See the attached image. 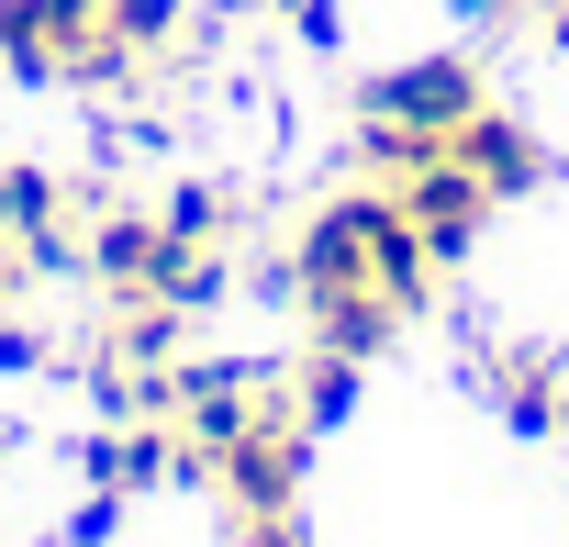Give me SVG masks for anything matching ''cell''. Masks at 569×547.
Segmentation results:
<instances>
[{
    "label": "cell",
    "instance_id": "1",
    "mask_svg": "<svg viewBox=\"0 0 569 547\" xmlns=\"http://www.w3.org/2000/svg\"><path fill=\"white\" fill-rule=\"evenodd\" d=\"M212 480L234 491V514H291V491H302V414L257 402V425L212 447Z\"/></svg>",
    "mask_w": 569,
    "mask_h": 547
},
{
    "label": "cell",
    "instance_id": "2",
    "mask_svg": "<svg viewBox=\"0 0 569 547\" xmlns=\"http://www.w3.org/2000/svg\"><path fill=\"white\" fill-rule=\"evenodd\" d=\"M480 112V68L469 57H413L369 79V123H413V135H458Z\"/></svg>",
    "mask_w": 569,
    "mask_h": 547
},
{
    "label": "cell",
    "instance_id": "3",
    "mask_svg": "<svg viewBox=\"0 0 569 547\" xmlns=\"http://www.w3.org/2000/svg\"><path fill=\"white\" fill-rule=\"evenodd\" d=\"M391 201L413 212V235L436 246V268H447V257H458V246L480 235V212H491V190H480V179H469V168H458L447 146H436L425 168H402V179H391Z\"/></svg>",
    "mask_w": 569,
    "mask_h": 547
},
{
    "label": "cell",
    "instance_id": "4",
    "mask_svg": "<svg viewBox=\"0 0 569 547\" xmlns=\"http://www.w3.org/2000/svg\"><path fill=\"white\" fill-rule=\"evenodd\" d=\"M291 280H302V302H325V291H380V268H369V190H358V201H325V212L302 223ZM380 302H391V291H380Z\"/></svg>",
    "mask_w": 569,
    "mask_h": 547
},
{
    "label": "cell",
    "instance_id": "5",
    "mask_svg": "<svg viewBox=\"0 0 569 547\" xmlns=\"http://www.w3.org/2000/svg\"><path fill=\"white\" fill-rule=\"evenodd\" d=\"M447 157H458V168H469V179H480L491 201H513V190H536V179H547L536 135H525L513 112H491V101H480V112H469V123L447 135Z\"/></svg>",
    "mask_w": 569,
    "mask_h": 547
},
{
    "label": "cell",
    "instance_id": "6",
    "mask_svg": "<svg viewBox=\"0 0 569 547\" xmlns=\"http://www.w3.org/2000/svg\"><path fill=\"white\" fill-rule=\"evenodd\" d=\"M391 325H402V314H391L380 291H325V302H313V347H336V358H380Z\"/></svg>",
    "mask_w": 569,
    "mask_h": 547
},
{
    "label": "cell",
    "instance_id": "7",
    "mask_svg": "<svg viewBox=\"0 0 569 547\" xmlns=\"http://www.w3.org/2000/svg\"><path fill=\"white\" fill-rule=\"evenodd\" d=\"M491 380H502L513 425H558V369L547 358H491Z\"/></svg>",
    "mask_w": 569,
    "mask_h": 547
},
{
    "label": "cell",
    "instance_id": "8",
    "mask_svg": "<svg viewBox=\"0 0 569 547\" xmlns=\"http://www.w3.org/2000/svg\"><path fill=\"white\" fill-rule=\"evenodd\" d=\"M101 34L134 46V57H157V46L179 34V0H101Z\"/></svg>",
    "mask_w": 569,
    "mask_h": 547
},
{
    "label": "cell",
    "instance_id": "9",
    "mask_svg": "<svg viewBox=\"0 0 569 547\" xmlns=\"http://www.w3.org/2000/svg\"><path fill=\"white\" fill-rule=\"evenodd\" d=\"M358 402V358H336V347H313V369H302V425H336Z\"/></svg>",
    "mask_w": 569,
    "mask_h": 547
},
{
    "label": "cell",
    "instance_id": "10",
    "mask_svg": "<svg viewBox=\"0 0 569 547\" xmlns=\"http://www.w3.org/2000/svg\"><path fill=\"white\" fill-rule=\"evenodd\" d=\"M34 34H46V57L68 68V57L101 34V0H34Z\"/></svg>",
    "mask_w": 569,
    "mask_h": 547
},
{
    "label": "cell",
    "instance_id": "11",
    "mask_svg": "<svg viewBox=\"0 0 569 547\" xmlns=\"http://www.w3.org/2000/svg\"><path fill=\"white\" fill-rule=\"evenodd\" d=\"M234 547H302L291 514H234Z\"/></svg>",
    "mask_w": 569,
    "mask_h": 547
},
{
    "label": "cell",
    "instance_id": "12",
    "mask_svg": "<svg viewBox=\"0 0 569 547\" xmlns=\"http://www.w3.org/2000/svg\"><path fill=\"white\" fill-rule=\"evenodd\" d=\"M168 223H179V235H212V223H223V201H212V190H179V201H168Z\"/></svg>",
    "mask_w": 569,
    "mask_h": 547
},
{
    "label": "cell",
    "instance_id": "13",
    "mask_svg": "<svg viewBox=\"0 0 569 547\" xmlns=\"http://www.w3.org/2000/svg\"><path fill=\"white\" fill-rule=\"evenodd\" d=\"M23 268H34V257H23V235H0V302L23 291Z\"/></svg>",
    "mask_w": 569,
    "mask_h": 547
},
{
    "label": "cell",
    "instance_id": "14",
    "mask_svg": "<svg viewBox=\"0 0 569 547\" xmlns=\"http://www.w3.org/2000/svg\"><path fill=\"white\" fill-rule=\"evenodd\" d=\"M547 23H558V46H569V0H558V12H547Z\"/></svg>",
    "mask_w": 569,
    "mask_h": 547
},
{
    "label": "cell",
    "instance_id": "15",
    "mask_svg": "<svg viewBox=\"0 0 569 547\" xmlns=\"http://www.w3.org/2000/svg\"><path fill=\"white\" fill-rule=\"evenodd\" d=\"M558 425H569V402H558Z\"/></svg>",
    "mask_w": 569,
    "mask_h": 547
}]
</instances>
